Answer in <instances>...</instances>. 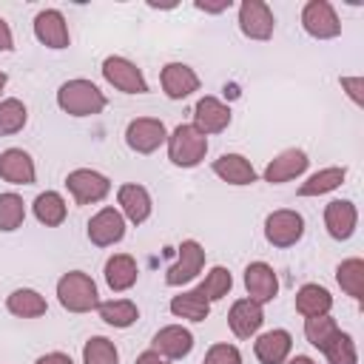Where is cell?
Wrapping results in <instances>:
<instances>
[{
	"label": "cell",
	"instance_id": "277c9868",
	"mask_svg": "<svg viewBox=\"0 0 364 364\" xmlns=\"http://www.w3.org/2000/svg\"><path fill=\"white\" fill-rule=\"evenodd\" d=\"M102 77L108 85H114L122 94H148V80L142 77L139 65L131 63L128 57L111 54L102 60Z\"/></svg>",
	"mask_w": 364,
	"mask_h": 364
},
{
	"label": "cell",
	"instance_id": "836d02e7",
	"mask_svg": "<svg viewBox=\"0 0 364 364\" xmlns=\"http://www.w3.org/2000/svg\"><path fill=\"white\" fill-rule=\"evenodd\" d=\"M230 287H233V276H230V270L222 267V264H216V267L208 270V276L202 279V284H199L196 290H199L208 301H219V299H225V296L230 293Z\"/></svg>",
	"mask_w": 364,
	"mask_h": 364
},
{
	"label": "cell",
	"instance_id": "44dd1931",
	"mask_svg": "<svg viewBox=\"0 0 364 364\" xmlns=\"http://www.w3.org/2000/svg\"><path fill=\"white\" fill-rule=\"evenodd\" d=\"M0 179H6L11 185H34L37 168H34V159L28 156V151L6 148L0 154Z\"/></svg>",
	"mask_w": 364,
	"mask_h": 364
},
{
	"label": "cell",
	"instance_id": "cb8c5ba5",
	"mask_svg": "<svg viewBox=\"0 0 364 364\" xmlns=\"http://www.w3.org/2000/svg\"><path fill=\"white\" fill-rule=\"evenodd\" d=\"M136 276H139V267L134 262V256L128 253H114L108 262H105V284L114 290V293H125L136 284Z\"/></svg>",
	"mask_w": 364,
	"mask_h": 364
},
{
	"label": "cell",
	"instance_id": "603a6c76",
	"mask_svg": "<svg viewBox=\"0 0 364 364\" xmlns=\"http://www.w3.org/2000/svg\"><path fill=\"white\" fill-rule=\"evenodd\" d=\"M210 168L228 185H253L256 182V168L242 154H222L219 159H213Z\"/></svg>",
	"mask_w": 364,
	"mask_h": 364
},
{
	"label": "cell",
	"instance_id": "b9f144b4",
	"mask_svg": "<svg viewBox=\"0 0 364 364\" xmlns=\"http://www.w3.org/2000/svg\"><path fill=\"white\" fill-rule=\"evenodd\" d=\"M34 364H74V361H71V355H65V353H57V350H54V353L40 355Z\"/></svg>",
	"mask_w": 364,
	"mask_h": 364
},
{
	"label": "cell",
	"instance_id": "4316f807",
	"mask_svg": "<svg viewBox=\"0 0 364 364\" xmlns=\"http://www.w3.org/2000/svg\"><path fill=\"white\" fill-rule=\"evenodd\" d=\"M347 179V168L344 165H330L316 171L313 176H307V182L299 185V196H324L336 188H341V182Z\"/></svg>",
	"mask_w": 364,
	"mask_h": 364
},
{
	"label": "cell",
	"instance_id": "8992f818",
	"mask_svg": "<svg viewBox=\"0 0 364 364\" xmlns=\"http://www.w3.org/2000/svg\"><path fill=\"white\" fill-rule=\"evenodd\" d=\"M301 236H304V216L299 210L282 208V210L267 213V219H264V239L273 247H293Z\"/></svg>",
	"mask_w": 364,
	"mask_h": 364
},
{
	"label": "cell",
	"instance_id": "74e56055",
	"mask_svg": "<svg viewBox=\"0 0 364 364\" xmlns=\"http://www.w3.org/2000/svg\"><path fill=\"white\" fill-rule=\"evenodd\" d=\"M202 364H242V353H239L233 344L219 341V344H213V347L205 353V361H202Z\"/></svg>",
	"mask_w": 364,
	"mask_h": 364
},
{
	"label": "cell",
	"instance_id": "ee69618b",
	"mask_svg": "<svg viewBox=\"0 0 364 364\" xmlns=\"http://www.w3.org/2000/svg\"><path fill=\"white\" fill-rule=\"evenodd\" d=\"M284 364H316L310 355H296V358H290V361H284Z\"/></svg>",
	"mask_w": 364,
	"mask_h": 364
},
{
	"label": "cell",
	"instance_id": "30bf717a",
	"mask_svg": "<svg viewBox=\"0 0 364 364\" xmlns=\"http://www.w3.org/2000/svg\"><path fill=\"white\" fill-rule=\"evenodd\" d=\"M276 28V17L267 3L262 0H245L239 6V31L250 40H270Z\"/></svg>",
	"mask_w": 364,
	"mask_h": 364
},
{
	"label": "cell",
	"instance_id": "3957f363",
	"mask_svg": "<svg viewBox=\"0 0 364 364\" xmlns=\"http://www.w3.org/2000/svg\"><path fill=\"white\" fill-rule=\"evenodd\" d=\"M165 142H168V159L176 168H196L208 154V136L199 134L191 122L176 125Z\"/></svg>",
	"mask_w": 364,
	"mask_h": 364
},
{
	"label": "cell",
	"instance_id": "d590c367",
	"mask_svg": "<svg viewBox=\"0 0 364 364\" xmlns=\"http://www.w3.org/2000/svg\"><path fill=\"white\" fill-rule=\"evenodd\" d=\"M82 364H119V353H117L111 338L91 336L82 344Z\"/></svg>",
	"mask_w": 364,
	"mask_h": 364
},
{
	"label": "cell",
	"instance_id": "7a4b0ae2",
	"mask_svg": "<svg viewBox=\"0 0 364 364\" xmlns=\"http://www.w3.org/2000/svg\"><path fill=\"white\" fill-rule=\"evenodd\" d=\"M57 301L68 313H91L100 307V293H97V284L88 273L68 270L57 282Z\"/></svg>",
	"mask_w": 364,
	"mask_h": 364
},
{
	"label": "cell",
	"instance_id": "e0dca14e",
	"mask_svg": "<svg viewBox=\"0 0 364 364\" xmlns=\"http://www.w3.org/2000/svg\"><path fill=\"white\" fill-rule=\"evenodd\" d=\"M159 82L168 100H185L193 91H199V74L185 63H168L159 71Z\"/></svg>",
	"mask_w": 364,
	"mask_h": 364
},
{
	"label": "cell",
	"instance_id": "1f68e13d",
	"mask_svg": "<svg viewBox=\"0 0 364 364\" xmlns=\"http://www.w3.org/2000/svg\"><path fill=\"white\" fill-rule=\"evenodd\" d=\"M26 122H28V108L23 105V100H17V97L0 100V136H11V134L23 131Z\"/></svg>",
	"mask_w": 364,
	"mask_h": 364
},
{
	"label": "cell",
	"instance_id": "d6986e66",
	"mask_svg": "<svg viewBox=\"0 0 364 364\" xmlns=\"http://www.w3.org/2000/svg\"><path fill=\"white\" fill-rule=\"evenodd\" d=\"M262 321H264L262 304L250 301L247 296H245V299H236L233 307H230V313H228V327H230V333H233L236 338H250V336H256L259 327H262Z\"/></svg>",
	"mask_w": 364,
	"mask_h": 364
},
{
	"label": "cell",
	"instance_id": "d6a6232c",
	"mask_svg": "<svg viewBox=\"0 0 364 364\" xmlns=\"http://www.w3.org/2000/svg\"><path fill=\"white\" fill-rule=\"evenodd\" d=\"M327 364H358V350H355V341L350 333H336L324 347H321Z\"/></svg>",
	"mask_w": 364,
	"mask_h": 364
},
{
	"label": "cell",
	"instance_id": "9c48e42d",
	"mask_svg": "<svg viewBox=\"0 0 364 364\" xmlns=\"http://www.w3.org/2000/svg\"><path fill=\"white\" fill-rule=\"evenodd\" d=\"M165 139H168L165 122L156 117H136L125 128V142L136 154H154L159 145H165Z\"/></svg>",
	"mask_w": 364,
	"mask_h": 364
},
{
	"label": "cell",
	"instance_id": "ab89813d",
	"mask_svg": "<svg viewBox=\"0 0 364 364\" xmlns=\"http://www.w3.org/2000/svg\"><path fill=\"white\" fill-rule=\"evenodd\" d=\"M193 6H196L199 11H205V14H219V11H228L233 3H230V0H219V3H202V0H196Z\"/></svg>",
	"mask_w": 364,
	"mask_h": 364
},
{
	"label": "cell",
	"instance_id": "d4e9b609",
	"mask_svg": "<svg viewBox=\"0 0 364 364\" xmlns=\"http://www.w3.org/2000/svg\"><path fill=\"white\" fill-rule=\"evenodd\" d=\"M6 310L17 318H40V316H46L48 304H46V296H40L37 290L17 287L6 296Z\"/></svg>",
	"mask_w": 364,
	"mask_h": 364
},
{
	"label": "cell",
	"instance_id": "4fadbf2b",
	"mask_svg": "<svg viewBox=\"0 0 364 364\" xmlns=\"http://www.w3.org/2000/svg\"><path fill=\"white\" fill-rule=\"evenodd\" d=\"M245 290L247 299L256 304H267L279 293V276L267 262H250L245 267Z\"/></svg>",
	"mask_w": 364,
	"mask_h": 364
},
{
	"label": "cell",
	"instance_id": "6da1fadb",
	"mask_svg": "<svg viewBox=\"0 0 364 364\" xmlns=\"http://www.w3.org/2000/svg\"><path fill=\"white\" fill-rule=\"evenodd\" d=\"M57 105L71 117H94L108 105V100L91 80L77 77V80H65L57 88Z\"/></svg>",
	"mask_w": 364,
	"mask_h": 364
},
{
	"label": "cell",
	"instance_id": "ffe728a7",
	"mask_svg": "<svg viewBox=\"0 0 364 364\" xmlns=\"http://www.w3.org/2000/svg\"><path fill=\"white\" fill-rule=\"evenodd\" d=\"M117 202H119V213L131 222V225H142L151 210H154V202H151V193L136 185V182H128V185H119L117 191Z\"/></svg>",
	"mask_w": 364,
	"mask_h": 364
},
{
	"label": "cell",
	"instance_id": "8fae6325",
	"mask_svg": "<svg viewBox=\"0 0 364 364\" xmlns=\"http://www.w3.org/2000/svg\"><path fill=\"white\" fill-rule=\"evenodd\" d=\"M88 239L97 247H111L125 236V216L117 208H102L88 219Z\"/></svg>",
	"mask_w": 364,
	"mask_h": 364
},
{
	"label": "cell",
	"instance_id": "7c38bea8",
	"mask_svg": "<svg viewBox=\"0 0 364 364\" xmlns=\"http://www.w3.org/2000/svg\"><path fill=\"white\" fill-rule=\"evenodd\" d=\"M199 134H222L228 125H230V108L219 100V97H199L196 105H193V122H191Z\"/></svg>",
	"mask_w": 364,
	"mask_h": 364
},
{
	"label": "cell",
	"instance_id": "52a82bcc",
	"mask_svg": "<svg viewBox=\"0 0 364 364\" xmlns=\"http://www.w3.org/2000/svg\"><path fill=\"white\" fill-rule=\"evenodd\" d=\"M205 267V247L196 239H185L176 250V262L165 270V284L171 287H182L188 282H193Z\"/></svg>",
	"mask_w": 364,
	"mask_h": 364
},
{
	"label": "cell",
	"instance_id": "4dcf8cb0",
	"mask_svg": "<svg viewBox=\"0 0 364 364\" xmlns=\"http://www.w3.org/2000/svg\"><path fill=\"white\" fill-rule=\"evenodd\" d=\"M97 313H100V318H102L108 327H119V330L131 327V324L139 318V307H136L131 299H111V301H100Z\"/></svg>",
	"mask_w": 364,
	"mask_h": 364
},
{
	"label": "cell",
	"instance_id": "5b68a950",
	"mask_svg": "<svg viewBox=\"0 0 364 364\" xmlns=\"http://www.w3.org/2000/svg\"><path fill=\"white\" fill-rule=\"evenodd\" d=\"M65 188H68V193L74 196L77 205H94V202H102L111 193V179L100 171L77 168L65 176Z\"/></svg>",
	"mask_w": 364,
	"mask_h": 364
},
{
	"label": "cell",
	"instance_id": "83f0119b",
	"mask_svg": "<svg viewBox=\"0 0 364 364\" xmlns=\"http://www.w3.org/2000/svg\"><path fill=\"white\" fill-rule=\"evenodd\" d=\"M31 210H34V219H37L40 225H46V228H57V225L65 222L68 205H65V199H63L57 191H43V193H37Z\"/></svg>",
	"mask_w": 364,
	"mask_h": 364
},
{
	"label": "cell",
	"instance_id": "7402d4cb",
	"mask_svg": "<svg viewBox=\"0 0 364 364\" xmlns=\"http://www.w3.org/2000/svg\"><path fill=\"white\" fill-rule=\"evenodd\" d=\"M293 350V336L287 330H267L253 341V353L262 364H284Z\"/></svg>",
	"mask_w": 364,
	"mask_h": 364
},
{
	"label": "cell",
	"instance_id": "f35d334b",
	"mask_svg": "<svg viewBox=\"0 0 364 364\" xmlns=\"http://www.w3.org/2000/svg\"><path fill=\"white\" fill-rule=\"evenodd\" d=\"M344 94L355 102V105H364V77H341L338 80Z\"/></svg>",
	"mask_w": 364,
	"mask_h": 364
},
{
	"label": "cell",
	"instance_id": "e575fe53",
	"mask_svg": "<svg viewBox=\"0 0 364 364\" xmlns=\"http://www.w3.org/2000/svg\"><path fill=\"white\" fill-rule=\"evenodd\" d=\"M26 222V202L17 193H0V230L11 233Z\"/></svg>",
	"mask_w": 364,
	"mask_h": 364
},
{
	"label": "cell",
	"instance_id": "484cf974",
	"mask_svg": "<svg viewBox=\"0 0 364 364\" xmlns=\"http://www.w3.org/2000/svg\"><path fill=\"white\" fill-rule=\"evenodd\" d=\"M333 307V296L321 284H301L296 293V313L310 318V316H327Z\"/></svg>",
	"mask_w": 364,
	"mask_h": 364
},
{
	"label": "cell",
	"instance_id": "f546056e",
	"mask_svg": "<svg viewBox=\"0 0 364 364\" xmlns=\"http://www.w3.org/2000/svg\"><path fill=\"white\" fill-rule=\"evenodd\" d=\"M336 282H338V287H341L350 299L361 301V299H364V259H358V256L344 259V262L336 267Z\"/></svg>",
	"mask_w": 364,
	"mask_h": 364
},
{
	"label": "cell",
	"instance_id": "2e32d148",
	"mask_svg": "<svg viewBox=\"0 0 364 364\" xmlns=\"http://www.w3.org/2000/svg\"><path fill=\"white\" fill-rule=\"evenodd\" d=\"M151 350L159 353L168 361L185 358L193 350V333L188 327H182V324H168V327L156 330V336L151 341Z\"/></svg>",
	"mask_w": 364,
	"mask_h": 364
},
{
	"label": "cell",
	"instance_id": "5bb4252c",
	"mask_svg": "<svg viewBox=\"0 0 364 364\" xmlns=\"http://www.w3.org/2000/svg\"><path fill=\"white\" fill-rule=\"evenodd\" d=\"M34 37H37L46 48H54V51L68 48L71 34H68V23H65L63 11H57V9H43V11H37V17H34Z\"/></svg>",
	"mask_w": 364,
	"mask_h": 364
},
{
	"label": "cell",
	"instance_id": "f1b7e54d",
	"mask_svg": "<svg viewBox=\"0 0 364 364\" xmlns=\"http://www.w3.org/2000/svg\"><path fill=\"white\" fill-rule=\"evenodd\" d=\"M171 313L188 321H205L210 316V301L199 290H182L179 296L171 299Z\"/></svg>",
	"mask_w": 364,
	"mask_h": 364
},
{
	"label": "cell",
	"instance_id": "9a60e30c",
	"mask_svg": "<svg viewBox=\"0 0 364 364\" xmlns=\"http://www.w3.org/2000/svg\"><path fill=\"white\" fill-rule=\"evenodd\" d=\"M307 165H310V159H307V154L301 151V148H287V151H282V154H276L270 162H267V168H264V182H270V185H282V182H290V179H296V176H301L304 171H307Z\"/></svg>",
	"mask_w": 364,
	"mask_h": 364
},
{
	"label": "cell",
	"instance_id": "8d00e7d4",
	"mask_svg": "<svg viewBox=\"0 0 364 364\" xmlns=\"http://www.w3.org/2000/svg\"><path fill=\"white\" fill-rule=\"evenodd\" d=\"M338 333V324H336V318L327 313V316H310V318H304V338L313 344V347H324L333 336Z\"/></svg>",
	"mask_w": 364,
	"mask_h": 364
},
{
	"label": "cell",
	"instance_id": "ac0fdd59",
	"mask_svg": "<svg viewBox=\"0 0 364 364\" xmlns=\"http://www.w3.org/2000/svg\"><path fill=\"white\" fill-rule=\"evenodd\" d=\"M358 225V210L350 199H333L324 208V228L336 242H347L355 233Z\"/></svg>",
	"mask_w": 364,
	"mask_h": 364
},
{
	"label": "cell",
	"instance_id": "60d3db41",
	"mask_svg": "<svg viewBox=\"0 0 364 364\" xmlns=\"http://www.w3.org/2000/svg\"><path fill=\"white\" fill-rule=\"evenodd\" d=\"M14 48V34L9 28V23L0 17V51H11Z\"/></svg>",
	"mask_w": 364,
	"mask_h": 364
},
{
	"label": "cell",
	"instance_id": "7bdbcfd3",
	"mask_svg": "<svg viewBox=\"0 0 364 364\" xmlns=\"http://www.w3.org/2000/svg\"><path fill=\"white\" fill-rule=\"evenodd\" d=\"M134 364H171L168 358H162L159 353H154V350H145V353H139L136 355V361Z\"/></svg>",
	"mask_w": 364,
	"mask_h": 364
},
{
	"label": "cell",
	"instance_id": "ba28073f",
	"mask_svg": "<svg viewBox=\"0 0 364 364\" xmlns=\"http://www.w3.org/2000/svg\"><path fill=\"white\" fill-rule=\"evenodd\" d=\"M301 28L316 40H333L341 34V20L327 0H307L301 9Z\"/></svg>",
	"mask_w": 364,
	"mask_h": 364
},
{
	"label": "cell",
	"instance_id": "f6af8a7d",
	"mask_svg": "<svg viewBox=\"0 0 364 364\" xmlns=\"http://www.w3.org/2000/svg\"><path fill=\"white\" fill-rule=\"evenodd\" d=\"M6 82H9V77H6V71H0V91L6 88Z\"/></svg>",
	"mask_w": 364,
	"mask_h": 364
}]
</instances>
